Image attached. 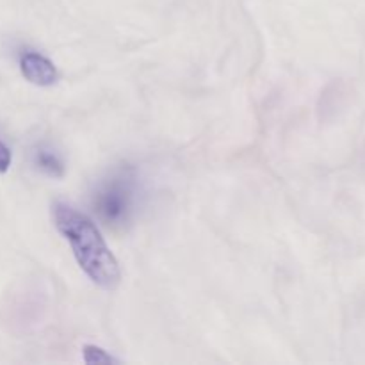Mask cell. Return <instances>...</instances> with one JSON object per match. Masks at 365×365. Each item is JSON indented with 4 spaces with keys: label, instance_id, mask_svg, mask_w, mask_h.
<instances>
[{
    "label": "cell",
    "instance_id": "cell-1",
    "mask_svg": "<svg viewBox=\"0 0 365 365\" xmlns=\"http://www.w3.org/2000/svg\"><path fill=\"white\" fill-rule=\"evenodd\" d=\"M52 216L57 232L68 241L82 273L100 289L114 291L121 282L120 262L93 220L61 202L52 207Z\"/></svg>",
    "mask_w": 365,
    "mask_h": 365
},
{
    "label": "cell",
    "instance_id": "cell-2",
    "mask_svg": "<svg viewBox=\"0 0 365 365\" xmlns=\"http://www.w3.org/2000/svg\"><path fill=\"white\" fill-rule=\"evenodd\" d=\"M141 182L134 166L114 168L93 192V210L109 228H125L134 221L141 205Z\"/></svg>",
    "mask_w": 365,
    "mask_h": 365
},
{
    "label": "cell",
    "instance_id": "cell-3",
    "mask_svg": "<svg viewBox=\"0 0 365 365\" xmlns=\"http://www.w3.org/2000/svg\"><path fill=\"white\" fill-rule=\"evenodd\" d=\"M20 71L25 81L39 88H50L59 81V70L56 64L39 52H24L20 57Z\"/></svg>",
    "mask_w": 365,
    "mask_h": 365
},
{
    "label": "cell",
    "instance_id": "cell-4",
    "mask_svg": "<svg viewBox=\"0 0 365 365\" xmlns=\"http://www.w3.org/2000/svg\"><path fill=\"white\" fill-rule=\"evenodd\" d=\"M32 164L36 166V170L52 178H63L64 171H66L61 153L50 145H38L32 150Z\"/></svg>",
    "mask_w": 365,
    "mask_h": 365
},
{
    "label": "cell",
    "instance_id": "cell-5",
    "mask_svg": "<svg viewBox=\"0 0 365 365\" xmlns=\"http://www.w3.org/2000/svg\"><path fill=\"white\" fill-rule=\"evenodd\" d=\"M82 360H84L86 365L120 364V360H118L116 356H113L110 353H107L106 349L95 344L84 346V349H82Z\"/></svg>",
    "mask_w": 365,
    "mask_h": 365
},
{
    "label": "cell",
    "instance_id": "cell-6",
    "mask_svg": "<svg viewBox=\"0 0 365 365\" xmlns=\"http://www.w3.org/2000/svg\"><path fill=\"white\" fill-rule=\"evenodd\" d=\"M13 163V153H11L9 146L4 141H0V173H7Z\"/></svg>",
    "mask_w": 365,
    "mask_h": 365
}]
</instances>
